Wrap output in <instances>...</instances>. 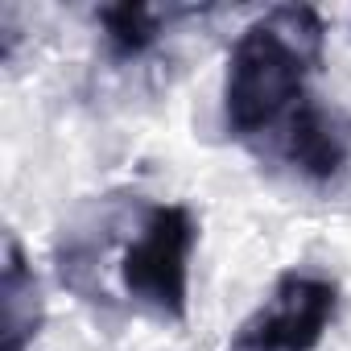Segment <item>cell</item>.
Returning a JSON list of instances; mask_svg holds the SVG:
<instances>
[{
  "label": "cell",
  "instance_id": "obj_1",
  "mask_svg": "<svg viewBox=\"0 0 351 351\" xmlns=\"http://www.w3.org/2000/svg\"><path fill=\"white\" fill-rule=\"evenodd\" d=\"M322 17L310 5H281L256 17L228 54L223 124L252 141L285 124L306 99V79L322 66Z\"/></svg>",
  "mask_w": 351,
  "mask_h": 351
},
{
  "label": "cell",
  "instance_id": "obj_2",
  "mask_svg": "<svg viewBox=\"0 0 351 351\" xmlns=\"http://www.w3.org/2000/svg\"><path fill=\"white\" fill-rule=\"evenodd\" d=\"M199 228L182 203L149 207L136 240L124 248L120 281L124 293L161 322H186L191 310V252Z\"/></svg>",
  "mask_w": 351,
  "mask_h": 351
},
{
  "label": "cell",
  "instance_id": "obj_3",
  "mask_svg": "<svg viewBox=\"0 0 351 351\" xmlns=\"http://www.w3.org/2000/svg\"><path fill=\"white\" fill-rule=\"evenodd\" d=\"M339 314V285L322 273L285 269L269 298L240 322L228 351H318Z\"/></svg>",
  "mask_w": 351,
  "mask_h": 351
},
{
  "label": "cell",
  "instance_id": "obj_4",
  "mask_svg": "<svg viewBox=\"0 0 351 351\" xmlns=\"http://www.w3.org/2000/svg\"><path fill=\"white\" fill-rule=\"evenodd\" d=\"M285 157L310 182H330L347 165V136H343L339 120L310 95L285 120Z\"/></svg>",
  "mask_w": 351,
  "mask_h": 351
},
{
  "label": "cell",
  "instance_id": "obj_5",
  "mask_svg": "<svg viewBox=\"0 0 351 351\" xmlns=\"http://www.w3.org/2000/svg\"><path fill=\"white\" fill-rule=\"evenodd\" d=\"M5 351H25V343L38 335L42 326V302H38V281L34 269L21 256V244L9 236L5 240Z\"/></svg>",
  "mask_w": 351,
  "mask_h": 351
},
{
  "label": "cell",
  "instance_id": "obj_6",
  "mask_svg": "<svg viewBox=\"0 0 351 351\" xmlns=\"http://www.w3.org/2000/svg\"><path fill=\"white\" fill-rule=\"evenodd\" d=\"M161 21L165 13L153 9V5H108L99 9V25H104V42H108V54L116 62H128V58H141L145 50H153V42L161 38Z\"/></svg>",
  "mask_w": 351,
  "mask_h": 351
}]
</instances>
